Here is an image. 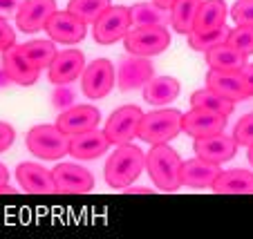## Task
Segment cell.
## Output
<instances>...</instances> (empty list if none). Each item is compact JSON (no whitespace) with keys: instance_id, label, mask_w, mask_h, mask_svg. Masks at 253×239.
<instances>
[{"instance_id":"1","label":"cell","mask_w":253,"mask_h":239,"mask_svg":"<svg viewBox=\"0 0 253 239\" xmlns=\"http://www.w3.org/2000/svg\"><path fill=\"white\" fill-rule=\"evenodd\" d=\"M146 168V154L141 148L130 141V143H119L117 150H112V154L108 157L105 163V183L115 190H124L126 186H132L139 179V174Z\"/></svg>"},{"instance_id":"2","label":"cell","mask_w":253,"mask_h":239,"mask_svg":"<svg viewBox=\"0 0 253 239\" xmlns=\"http://www.w3.org/2000/svg\"><path fill=\"white\" fill-rule=\"evenodd\" d=\"M146 170L162 192H175L182 188V157L168 143H155L146 152Z\"/></svg>"},{"instance_id":"3","label":"cell","mask_w":253,"mask_h":239,"mask_svg":"<svg viewBox=\"0 0 253 239\" xmlns=\"http://www.w3.org/2000/svg\"><path fill=\"white\" fill-rule=\"evenodd\" d=\"M182 114L184 112L172 107H159V110L146 112L141 116L137 137L143 143H168L182 132Z\"/></svg>"},{"instance_id":"4","label":"cell","mask_w":253,"mask_h":239,"mask_svg":"<svg viewBox=\"0 0 253 239\" xmlns=\"http://www.w3.org/2000/svg\"><path fill=\"white\" fill-rule=\"evenodd\" d=\"M25 143H27V150L34 157L43 159V161H58L70 150V137L65 132H61L58 125L41 123L34 125L27 132Z\"/></svg>"},{"instance_id":"5","label":"cell","mask_w":253,"mask_h":239,"mask_svg":"<svg viewBox=\"0 0 253 239\" xmlns=\"http://www.w3.org/2000/svg\"><path fill=\"white\" fill-rule=\"evenodd\" d=\"M126 52L134 56H159L170 47V32L166 27H132L124 36Z\"/></svg>"},{"instance_id":"6","label":"cell","mask_w":253,"mask_h":239,"mask_svg":"<svg viewBox=\"0 0 253 239\" xmlns=\"http://www.w3.org/2000/svg\"><path fill=\"white\" fill-rule=\"evenodd\" d=\"M49 172L58 195H87L94 190V174L79 163L61 161Z\"/></svg>"},{"instance_id":"7","label":"cell","mask_w":253,"mask_h":239,"mask_svg":"<svg viewBox=\"0 0 253 239\" xmlns=\"http://www.w3.org/2000/svg\"><path fill=\"white\" fill-rule=\"evenodd\" d=\"M132 29L130 25V9L124 5H110L103 14L99 16V20L94 23V40L99 45H112L124 40V36Z\"/></svg>"},{"instance_id":"8","label":"cell","mask_w":253,"mask_h":239,"mask_svg":"<svg viewBox=\"0 0 253 239\" xmlns=\"http://www.w3.org/2000/svg\"><path fill=\"white\" fill-rule=\"evenodd\" d=\"M117 85V72L108 58L90 61V65L83 67L81 72V87L87 99H103Z\"/></svg>"},{"instance_id":"9","label":"cell","mask_w":253,"mask_h":239,"mask_svg":"<svg viewBox=\"0 0 253 239\" xmlns=\"http://www.w3.org/2000/svg\"><path fill=\"white\" fill-rule=\"evenodd\" d=\"M141 107L139 105H124L119 110H115L108 121H105V137L110 141V145L119 143H130L139 132V123H141Z\"/></svg>"},{"instance_id":"10","label":"cell","mask_w":253,"mask_h":239,"mask_svg":"<svg viewBox=\"0 0 253 239\" xmlns=\"http://www.w3.org/2000/svg\"><path fill=\"white\" fill-rule=\"evenodd\" d=\"M206 87L217 92L220 96L240 103V101L251 99V85H249L244 72H222V69H209L206 74Z\"/></svg>"},{"instance_id":"11","label":"cell","mask_w":253,"mask_h":239,"mask_svg":"<svg viewBox=\"0 0 253 239\" xmlns=\"http://www.w3.org/2000/svg\"><path fill=\"white\" fill-rule=\"evenodd\" d=\"M45 32L47 36L54 40V43H61V45H77L85 38L87 34V25L83 23L81 18H77L74 14L70 11H54L49 16V20L45 23Z\"/></svg>"},{"instance_id":"12","label":"cell","mask_w":253,"mask_h":239,"mask_svg":"<svg viewBox=\"0 0 253 239\" xmlns=\"http://www.w3.org/2000/svg\"><path fill=\"white\" fill-rule=\"evenodd\" d=\"M155 76V67L146 56H134L130 54L128 58L119 63L117 67V87L121 92L141 90L150 78Z\"/></svg>"},{"instance_id":"13","label":"cell","mask_w":253,"mask_h":239,"mask_svg":"<svg viewBox=\"0 0 253 239\" xmlns=\"http://www.w3.org/2000/svg\"><path fill=\"white\" fill-rule=\"evenodd\" d=\"M83 67H85V56H83L81 49H61V52H56L54 61L47 67L49 81H52V85H70L77 78H81Z\"/></svg>"},{"instance_id":"14","label":"cell","mask_w":253,"mask_h":239,"mask_svg":"<svg viewBox=\"0 0 253 239\" xmlns=\"http://www.w3.org/2000/svg\"><path fill=\"white\" fill-rule=\"evenodd\" d=\"M238 148H240L238 141H235L231 134H224V132L202 137V139H195V143H193V150H195L197 157L206 159V161H211V163H217V166L235 159Z\"/></svg>"},{"instance_id":"15","label":"cell","mask_w":253,"mask_h":239,"mask_svg":"<svg viewBox=\"0 0 253 239\" xmlns=\"http://www.w3.org/2000/svg\"><path fill=\"white\" fill-rule=\"evenodd\" d=\"M226 130V116L209 110H197L191 107V112L182 114V132H186L193 139L211 137V134H220Z\"/></svg>"},{"instance_id":"16","label":"cell","mask_w":253,"mask_h":239,"mask_svg":"<svg viewBox=\"0 0 253 239\" xmlns=\"http://www.w3.org/2000/svg\"><path fill=\"white\" fill-rule=\"evenodd\" d=\"M16 179H18V186L27 195H56L52 172H49L47 168L39 166V163H34V161L18 163Z\"/></svg>"},{"instance_id":"17","label":"cell","mask_w":253,"mask_h":239,"mask_svg":"<svg viewBox=\"0 0 253 239\" xmlns=\"http://www.w3.org/2000/svg\"><path fill=\"white\" fill-rule=\"evenodd\" d=\"M2 69L7 72L11 83L23 85V87L36 85V81H39V76H41V69H36V67L23 56L18 43H14L11 47H7L5 52H2Z\"/></svg>"},{"instance_id":"18","label":"cell","mask_w":253,"mask_h":239,"mask_svg":"<svg viewBox=\"0 0 253 239\" xmlns=\"http://www.w3.org/2000/svg\"><path fill=\"white\" fill-rule=\"evenodd\" d=\"M54 11H56V0H23L16 25L23 34H36L45 29V23Z\"/></svg>"},{"instance_id":"19","label":"cell","mask_w":253,"mask_h":239,"mask_svg":"<svg viewBox=\"0 0 253 239\" xmlns=\"http://www.w3.org/2000/svg\"><path fill=\"white\" fill-rule=\"evenodd\" d=\"M99 121H101V112L94 105H70L58 114L56 125L67 137H74V134H81L96 128Z\"/></svg>"},{"instance_id":"20","label":"cell","mask_w":253,"mask_h":239,"mask_svg":"<svg viewBox=\"0 0 253 239\" xmlns=\"http://www.w3.org/2000/svg\"><path fill=\"white\" fill-rule=\"evenodd\" d=\"M108 148H110V141H108L105 132L92 128L87 132L70 137V150H67V154H72L79 161H92V159H99L101 154L108 152Z\"/></svg>"},{"instance_id":"21","label":"cell","mask_w":253,"mask_h":239,"mask_svg":"<svg viewBox=\"0 0 253 239\" xmlns=\"http://www.w3.org/2000/svg\"><path fill=\"white\" fill-rule=\"evenodd\" d=\"M220 172H222V168L217 163H211L195 154L188 161H182V186L197 188L200 190V188L211 186Z\"/></svg>"},{"instance_id":"22","label":"cell","mask_w":253,"mask_h":239,"mask_svg":"<svg viewBox=\"0 0 253 239\" xmlns=\"http://www.w3.org/2000/svg\"><path fill=\"white\" fill-rule=\"evenodd\" d=\"M141 90H143V101L146 103H150L155 107H166L168 103H172L179 96L182 85L172 76H153Z\"/></svg>"},{"instance_id":"23","label":"cell","mask_w":253,"mask_h":239,"mask_svg":"<svg viewBox=\"0 0 253 239\" xmlns=\"http://www.w3.org/2000/svg\"><path fill=\"white\" fill-rule=\"evenodd\" d=\"M217 195H253V172L251 170H222L211 183Z\"/></svg>"},{"instance_id":"24","label":"cell","mask_w":253,"mask_h":239,"mask_svg":"<svg viewBox=\"0 0 253 239\" xmlns=\"http://www.w3.org/2000/svg\"><path fill=\"white\" fill-rule=\"evenodd\" d=\"M226 16H229V7L224 0H202L195 23H193V32H209V29L220 27L224 25Z\"/></svg>"},{"instance_id":"25","label":"cell","mask_w":253,"mask_h":239,"mask_svg":"<svg viewBox=\"0 0 253 239\" xmlns=\"http://www.w3.org/2000/svg\"><path fill=\"white\" fill-rule=\"evenodd\" d=\"M206 54V63L211 69H222V72H240L247 65V56L240 54L238 49H233L231 45L222 43L217 47L209 49Z\"/></svg>"},{"instance_id":"26","label":"cell","mask_w":253,"mask_h":239,"mask_svg":"<svg viewBox=\"0 0 253 239\" xmlns=\"http://www.w3.org/2000/svg\"><path fill=\"white\" fill-rule=\"evenodd\" d=\"M130 9V25L132 27H166L170 25L168 9H162L155 2H134Z\"/></svg>"},{"instance_id":"27","label":"cell","mask_w":253,"mask_h":239,"mask_svg":"<svg viewBox=\"0 0 253 239\" xmlns=\"http://www.w3.org/2000/svg\"><path fill=\"white\" fill-rule=\"evenodd\" d=\"M202 0H175L168 9L170 14V25L177 34H191L193 23H195L197 9H200Z\"/></svg>"},{"instance_id":"28","label":"cell","mask_w":253,"mask_h":239,"mask_svg":"<svg viewBox=\"0 0 253 239\" xmlns=\"http://www.w3.org/2000/svg\"><path fill=\"white\" fill-rule=\"evenodd\" d=\"M20 52H23V56L27 58L36 69H45V67H49V63L54 61L58 49H56V43H54L52 38L49 40L36 38V40H29V43L20 45Z\"/></svg>"},{"instance_id":"29","label":"cell","mask_w":253,"mask_h":239,"mask_svg":"<svg viewBox=\"0 0 253 239\" xmlns=\"http://www.w3.org/2000/svg\"><path fill=\"white\" fill-rule=\"evenodd\" d=\"M191 107H197V110H209V112H217V114L229 116L231 112H233L235 103H233V101H229V99H224V96H220L217 92L204 87V90H195L191 94Z\"/></svg>"},{"instance_id":"30","label":"cell","mask_w":253,"mask_h":239,"mask_svg":"<svg viewBox=\"0 0 253 239\" xmlns=\"http://www.w3.org/2000/svg\"><path fill=\"white\" fill-rule=\"evenodd\" d=\"M231 29L226 25H220L215 29H209V32H191L188 36V47L195 49V52H209V49L217 47V45L226 43Z\"/></svg>"},{"instance_id":"31","label":"cell","mask_w":253,"mask_h":239,"mask_svg":"<svg viewBox=\"0 0 253 239\" xmlns=\"http://www.w3.org/2000/svg\"><path fill=\"white\" fill-rule=\"evenodd\" d=\"M112 5V0H70L67 2V11L81 18L85 25H94L99 16L103 14L108 7Z\"/></svg>"},{"instance_id":"32","label":"cell","mask_w":253,"mask_h":239,"mask_svg":"<svg viewBox=\"0 0 253 239\" xmlns=\"http://www.w3.org/2000/svg\"><path fill=\"white\" fill-rule=\"evenodd\" d=\"M226 45H231L233 49H238L244 56H251L253 54V27H247V25H238L229 32V38H226Z\"/></svg>"},{"instance_id":"33","label":"cell","mask_w":253,"mask_h":239,"mask_svg":"<svg viewBox=\"0 0 253 239\" xmlns=\"http://www.w3.org/2000/svg\"><path fill=\"white\" fill-rule=\"evenodd\" d=\"M235 141H238V145H244V148H251L253 145V112H249V114H244L242 119L235 123L233 128V134H231Z\"/></svg>"},{"instance_id":"34","label":"cell","mask_w":253,"mask_h":239,"mask_svg":"<svg viewBox=\"0 0 253 239\" xmlns=\"http://www.w3.org/2000/svg\"><path fill=\"white\" fill-rule=\"evenodd\" d=\"M229 14L235 25L253 27V0H238V2H233Z\"/></svg>"},{"instance_id":"35","label":"cell","mask_w":253,"mask_h":239,"mask_svg":"<svg viewBox=\"0 0 253 239\" xmlns=\"http://www.w3.org/2000/svg\"><path fill=\"white\" fill-rule=\"evenodd\" d=\"M14 43H16V32L11 29V25L7 20L0 18V52H5Z\"/></svg>"},{"instance_id":"36","label":"cell","mask_w":253,"mask_h":239,"mask_svg":"<svg viewBox=\"0 0 253 239\" xmlns=\"http://www.w3.org/2000/svg\"><path fill=\"white\" fill-rule=\"evenodd\" d=\"M14 141H16L14 128L9 123H5V121H0V152H7L14 145Z\"/></svg>"},{"instance_id":"37","label":"cell","mask_w":253,"mask_h":239,"mask_svg":"<svg viewBox=\"0 0 253 239\" xmlns=\"http://www.w3.org/2000/svg\"><path fill=\"white\" fill-rule=\"evenodd\" d=\"M20 5H23V0H0V18L2 20L16 18Z\"/></svg>"},{"instance_id":"38","label":"cell","mask_w":253,"mask_h":239,"mask_svg":"<svg viewBox=\"0 0 253 239\" xmlns=\"http://www.w3.org/2000/svg\"><path fill=\"white\" fill-rule=\"evenodd\" d=\"M58 87H61V90L54 94V96H56V99H54V105H58V107H65L67 105V107H70L72 103H74V92H72L67 85H58Z\"/></svg>"},{"instance_id":"39","label":"cell","mask_w":253,"mask_h":239,"mask_svg":"<svg viewBox=\"0 0 253 239\" xmlns=\"http://www.w3.org/2000/svg\"><path fill=\"white\" fill-rule=\"evenodd\" d=\"M124 192H126V195H153L155 190H153V188H141V186H137V188L126 186Z\"/></svg>"},{"instance_id":"40","label":"cell","mask_w":253,"mask_h":239,"mask_svg":"<svg viewBox=\"0 0 253 239\" xmlns=\"http://www.w3.org/2000/svg\"><path fill=\"white\" fill-rule=\"evenodd\" d=\"M242 72H244V76H247L249 85H251V94H253V63H247Z\"/></svg>"},{"instance_id":"41","label":"cell","mask_w":253,"mask_h":239,"mask_svg":"<svg viewBox=\"0 0 253 239\" xmlns=\"http://www.w3.org/2000/svg\"><path fill=\"white\" fill-rule=\"evenodd\" d=\"M9 183V170H7L5 163H0V186Z\"/></svg>"},{"instance_id":"42","label":"cell","mask_w":253,"mask_h":239,"mask_svg":"<svg viewBox=\"0 0 253 239\" xmlns=\"http://www.w3.org/2000/svg\"><path fill=\"white\" fill-rule=\"evenodd\" d=\"M157 7H162V9H170V5L175 2V0H153Z\"/></svg>"},{"instance_id":"43","label":"cell","mask_w":253,"mask_h":239,"mask_svg":"<svg viewBox=\"0 0 253 239\" xmlns=\"http://www.w3.org/2000/svg\"><path fill=\"white\" fill-rule=\"evenodd\" d=\"M7 83H11V81H9V76H7V72H5V69L0 67V87H5Z\"/></svg>"},{"instance_id":"44","label":"cell","mask_w":253,"mask_h":239,"mask_svg":"<svg viewBox=\"0 0 253 239\" xmlns=\"http://www.w3.org/2000/svg\"><path fill=\"white\" fill-rule=\"evenodd\" d=\"M247 159H249V163H251V168H253V145L249 148V152H247Z\"/></svg>"}]
</instances>
